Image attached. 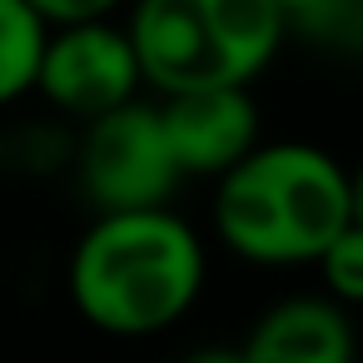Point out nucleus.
I'll return each mask as SVG.
<instances>
[{
	"instance_id": "nucleus-13",
	"label": "nucleus",
	"mask_w": 363,
	"mask_h": 363,
	"mask_svg": "<svg viewBox=\"0 0 363 363\" xmlns=\"http://www.w3.org/2000/svg\"><path fill=\"white\" fill-rule=\"evenodd\" d=\"M348 184H353V219L363 224V160L348 169Z\"/></svg>"
},
{
	"instance_id": "nucleus-3",
	"label": "nucleus",
	"mask_w": 363,
	"mask_h": 363,
	"mask_svg": "<svg viewBox=\"0 0 363 363\" xmlns=\"http://www.w3.org/2000/svg\"><path fill=\"white\" fill-rule=\"evenodd\" d=\"M289 35L279 0H135L130 40L145 80L164 90L254 85Z\"/></svg>"
},
{
	"instance_id": "nucleus-5",
	"label": "nucleus",
	"mask_w": 363,
	"mask_h": 363,
	"mask_svg": "<svg viewBox=\"0 0 363 363\" xmlns=\"http://www.w3.org/2000/svg\"><path fill=\"white\" fill-rule=\"evenodd\" d=\"M140 85H150V80H145L140 50L130 40V26H115V16L50 26L45 55L35 70V90L60 115L85 125L105 110L140 100Z\"/></svg>"
},
{
	"instance_id": "nucleus-8",
	"label": "nucleus",
	"mask_w": 363,
	"mask_h": 363,
	"mask_svg": "<svg viewBox=\"0 0 363 363\" xmlns=\"http://www.w3.org/2000/svg\"><path fill=\"white\" fill-rule=\"evenodd\" d=\"M50 26L35 16L30 0H0V110L35 90V70L45 55Z\"/></svg>"
},
{
	"instance_id": "nucleus-12",
	"label": "nucleus",
	"mask_w": 363,
	"mask_h": 363,
	"mask_svg": "<svg viewBox=\"0 0 363 363\" xmlns=\"http://www.w3.org/2000/svg\"><path fill=\"white\" fill-rule=\"evenodd\" d=\"M184 363H244V348H194Z\"/></svg>"
},
{
	"instance_id": "nucleus-6",
	"label": "nucleus",
	"mask_w": 363,
	"mask_h": 363,
	"mask_svg": "<svg viewBox=\"0 0 363 363\" xmlns=\"http://www.w3.org/2000/svg\"><path fill=\"white\" fill-rule=\"evenodd\" d=\"M160 120L184 179H219L259 145V105L249 85L164 90Z\"/></svg>"
},
{
	"instance_id": "nucleus-7",
	"label": "nucleus",
	"mask_w": 363,
	"mask_h": 363,
	"mask_svg": "<svg viewBox=\"0 0 363 363\" xmlns=\"http://www.w3.org/2000/svg\"><path fill=\"white\" fill-rule=\"evenodd\" d=\"M244 363H358V333L333 294L274 303L239 343Z\"/></svg>"
},
{
	"instance_id": "nucleus-1",
	"label": "nucleus",
	"mask_w": 363,
	"mask_h": 363,
	"mask_svg": "<svg viewBox=\"0 0 363 363\" xmlns=\"http://www.w3.org/2000/svg\"><path fill=\"white\" fill-rule=\"evenodd\" d=\"M204 289V244L164 204L95 209L70 254V303L110 338H150L179 323Z\"/></svg>"
},
{
	"instance_id": "nucleus-4",
	"label": "nucleus",
	"mask_w": 363,
	"mask_h": 363,
	"mask_svg": "<svg viewBox=\"0 0 363 363\" xmlns=\"http://www.w3.org/2000/svg\"><path fill=\"white\" fill-rule=\"evenodd\" d=\"M75 174L95 209H155L169 204L184 179L160 105L150 100L85 120V135L75 140Z\"/></svg>"
},
{
	"instance_id": "nucleus-14",
	"label": "nucleus",
	"mask_w": 363,
	"mask_h": 363,
	"mask_svg": "<svg viewBox=\"0 0 363 363\" xmlns=\"http://www.w3.org/2000/svg\"><path fill=\"white\" fill-rule=\"evenodd\" d=\"M358 6H363V0H358Z\"/></svg>"
},
{
	"instance_id": "nucleus-10",
	"label": "nucleus",
	"mask_w": 363,
	"mask_h": 363,
	"mask_svg": "<svg viewBox=\"0 0 363 363\" xmlns=\"http://www.w3.org/2000/svg\"><path fill=\"white\" fill-rule=\"evenodd\" d=\"M279 11L289 16V26H303L318 35H338L343 26H363L358 0H279Z\"/></svg>"
},
{
	"instance_id": "nucleus-11",
	"label": "nucleus",
	"mask_w": 363,
	"mask_h": 363,
	"mask_svg": "<svg viewBox=\"0 0 363 363\" xmlns=\"http://www.w3.org/2000/svg\"><path fill=\"white\" fill-rule=\"evenodd\" d=\"M45 26H75V21H105L125 0H30Z\"/></svg>"
},
{
	"instance_id": "nucleus-9",
	"label": "nucleus",
	"mask_w": 363,
	"mask_h": 363,
	"mask_svg": "<svg viewBox=\"0 0 363 363\" xmlns=\"http://www.w3.org/2000/svg\"><path fill=\"white\" fill-rule=\"evenodd\" d=\"M318 274L343 308H363V224L358 219H348L333 234V244L318 254Z\"/></svg>"
},
{
	"instance_id": "nucleus-2",
	"label": "nucleus",
	"mask_w": 363,
	"mask_h": 363,
	"mask_svg": "<svg viewBox=\"0 0 363 363\" xmlns=\"http://www.w3.org/2000/svg\"><path fill=\"white\" fill-rule=\"evenodd\" d=\"M353 219L348 169L318 145H254L214 179V234L249 264H318L333 234Z\"/></svg>"
}]
</instances>
